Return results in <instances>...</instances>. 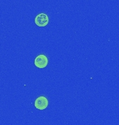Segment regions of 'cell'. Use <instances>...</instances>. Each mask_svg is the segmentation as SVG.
<instances>
[{
	"label": "cell",
	"instance_id": "6da1fadb",
	"mask_svg": "<svg viewBox=\"0 0 119 125\" xmlns=\"http://www.w3.org/2000/svg\"><path fill=\"white\" fill-rule=\"evenodd\" d=\"M34 64L38 68H45L48 64V59L44 54H40L34 60Z\"/></svg>",
	"mask_w": 119,
	"mask_h": 125
},
{
	"label": "cell",
	"instance_id": "7a4b0ae2",
	"mask_svg": "<svg viewBox=\"0 0 119 125\" xmlns=\"http://www.w3.org/2000/svg\"><path fill=\"white\" fill-rule=\"evenodd\" d=\"M34 106L38 110H44L48 106V100L44 96H40L36 99Z\"/></svg>",
	"mask_w": 119,
	"mask_h": 125
},
{
	"label": "cell",
	"instance_id": "3957f363",
	"mask_svg": "<svg viewBox=\"0 0 119 125\" xmlns=\"http://www.w3.org/2000/svg\"><path fill=\"white\" fill-rule=\"evenodd\" d=\"M49 22L48 16L45 13L38 14L35 18L36 24L38 27H45Z\"/></svg>",
	"mask_w": 119,
	"mask_h": 125
}]
</instances>
